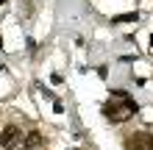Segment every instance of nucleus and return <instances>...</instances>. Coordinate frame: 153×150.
Listing matches in <instances>:
<instances>
[{"instance_id":"nucleus-1","label":"nucleus","mask_w":153,"mask_h":150,"mask_svg":"<svg viewBox=\"0 0 153 150\" xmlns=\"http://www.w3.org/2000/svg\"><path fill=\"white\" fill-rule=\"evenodd\" d=\"M103 111H106V117H111L114 122H123L125 117H128V114H134V111H137V103H134V100H125L123 106H120V103H109Z\"/></svg>"},{"instance_id":"nucleus-2","label":"nucleus","mask_w":153,"mask_h":150,"mask_svg":"<svg viewBox=\"0 0 153 150\" xmlns=\"http://www.w3.org/2000/svg\"><path fill=\"white\" fill-rule=\"evenodd\" d=\"M0 145H3L6 150H17L22 145V131L17 125H6L3 131H0Z\"/></svg>"},{"instance_id":"nucleus-3","label":"nucleus","mask_w":153,"mask_h":150,"mask_svg":"<svg viewBox=\"0 0 153 150\" xmlns=\"http://www.w3.org/2000/svg\"><path fill=\"white\" fill-rule=\"evenodd\" d=\"M22 145L28 147V150H33V147H42V134H39V131H31V134L22 139Z\"/></svg>"},{"instance_id":"nucleus-4","label":"nucleus","mask_w":153,"mask_h":150,"mask_svg":"<svg viewBox=\"0 0 153 150\" xmlns=\"http://www.w3.org/2000/svg\"><path fill=\"white\" fill-rule=\"evenodd\" d=\"M137 20V14H123V17H114V22H131Z\"/></svg>"},{"instance_id":"nucleus-5","label":"nucleus","mask_w":153,"mask_h":150,"mask_svg":"<svg viewBox=\"0 0 153 150\" xmlns=\"http://www.w3.org/2000/svg\"><path fill=\"white\" fill-rule=\"evenodd\" d=\"M150 45H153V36H150Z\"/></svg>"}]
</instances>
